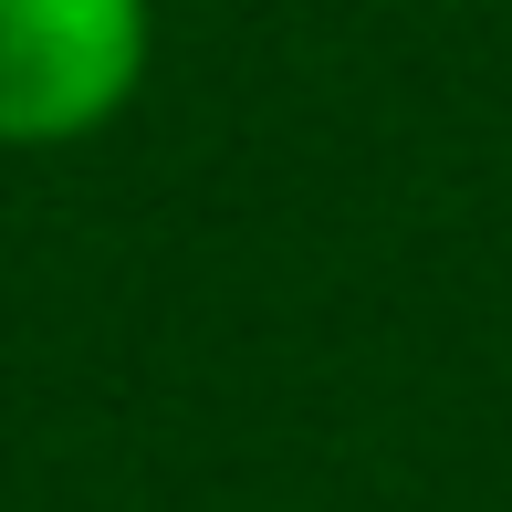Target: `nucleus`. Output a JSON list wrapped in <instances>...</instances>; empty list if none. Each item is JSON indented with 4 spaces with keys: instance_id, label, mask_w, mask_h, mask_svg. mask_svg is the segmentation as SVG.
<instances>
[{
    "instance_id": "1",
    "label": "nucleus",
    "mask_w": 512,
    "mask_h": 512,
    "mask_svg": "<svg viewBox=\"0 0 512 512\" xmlns=\"http://www.w3.org/2000/svg\"><path fill=\"white\" fill-rule=\"evenodd\" d=\"M147 0H0V147H74L147 84Z\"/></svg>"
}]
</instances>
